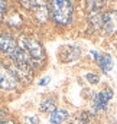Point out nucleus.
<instances>
[{
  "mask_svg": "<svg viewBox=\"0 0 117 124\" xmlns=\"http://www.w3.org/2000/svg\"><path fill=\"white\" fill-rule=\"evenodd\" d=\"M48 82H49V78H48V77H45V78H42V79L39 81V85H46Z\"/></svg>",
  "mask_w": 117,
  "mask_h": 124,
  "instance_id": "4468645a",
  "label": "nucleus"
},
{
  "mask_svg": "<svg viewBox=\"0 0 117 124\" xmlns=\"http://www.w3.org/2000/svg\"><path fill=\"white\" fill-rule=\"evenodd\" d=\"M17 42L15 40V38H12L10 35H0V51L4 52L6 55H12L16 49H17Z\"/></svg>",
  "mask_w": 117,
  "mask_h": 124,
  "instance_id": "20e7f679",
  "label": "nucleus"
},
{
  "mask_svg": "<svg viewBox=\"0 0 117 124\" xmlns=\"http://www.w3.org/2000/svg\"><path fill=\"white\" fill-rule=\"evenodd\" d=\"M39 120L36 117H26V124H38Z\"/></svg>",
  "mask_w": 117,
  "mask_h": 124,
  "instance_id": "ddd939ff",
  "label": "nucleus"
},
{
  "mask_svg": "<svg viewBox=\"0 0 117 124\" xmlns=\"http://www.w3.org/2000/svg\"><path fill=\"white\" fill-rule=\"evenodd\" d=\"M113 98V91L111 90H103V91H100V93L95 95V98H94V107H95V110H106V107H107V104L110 102V100Z\"/></svg>",
  "mask_w": 117,
  "mask_h": 124,
  "instance_id": "0eeeda50",
  "label": "nucleus"
},
{
  "mask_svg": "<svg viewBox=\"0 0 117 124\" xmlns=\"http://www.w3.org/2000/svg\"><path fill=\"white\" fill-rule=\"evenodd\" d=\"M1 116H3V113H1V111H0V117H1Z\"/></svg>",
  "mask_w": 117,
  "mask_h": 124,
  "instance_id": "dca6fc26",
  "label": "nucleus"
},
{
  "mask_svg": "<svg viewBox=\"0 0 117 124\" xmlns=\"http://www.w3.org/2000/svg\"><path fill=\"white\" fill-rule=\"evenodd\" d=\"M19 48L29 56V59L32 61V63H39L43 61L45 54H43V48L42 45L33 39V38H28V36H22L17 42Z\"/></svg>",
  "mask_w": 117,
  "mask_h": 124,
  "instance_id": "f03ea898",
  "label": "nucleus"
},
{
  "mask_svg": "<svg viewBox=\"0 0 117 124\" xmlns=\"http://www.w3.org/2000/svg\"><path fill=\"white\" fill-rule=\"evenodd\" d=\"M104 31L109 35H113L117 32V12H109L103 16V22H101Z\"/></svg>",
  "mask_w": 117,
  "mask_h": 124,
  "instance_id": "423d86ee",
  "label": "nucleus"
},
{
  "mask_svg": "<svg viewBox=\"0 0 117 124\" xmlns=\"http://www.w3.org/2000/svg\"><path fill=\"white\" fill-rule=\"evenodd\" d=\"M51 13L54 20L67 26L72 20V1L71 0H51Z\"/></svg>",
  "mask_w": 117,
  "mask_h": 124,
  "instance_id": "f257e3e1",
  "label": "nucleus"
},
{
  "mask_svg": "<svg viewBox=\"0 0 117 124\" xmlns=\"http://www.w3.org/2000/svg\"><path fill=\"white\" fill-rule=\"evenodd\" d=\"M68 117V111L64 110V108H55L52 113H51V117H49V121L52 124H61L62 121H65Z\"/></svg>",
  "mask_w": 117,
  "mask_h": 124,
  "instance_id": "6e6552de",
  "label": "nucleus"
},
{
  "mask_svg": "<svg viewBox=\"0 0 117 124\" xmlns=\"http://www.w3.org/2000/svg\"><path fill=\"white\" fill-rule=\"evenodd\" d=\"M85 78H87L91 84H97V81H98V77H97V75H94V74H87V75H85Z\"/></svg>",
  "mask_w": 117,
  "mask_h": 124,
  "instance_id": "f8f14e48",
  "label": "nucleus"
},
{
  "mask_svg": "<svg viewBox=\"0 0 117 124\" xmlns=\"http://www.w3.org/2000/svg\"><path fill=\"white\" fill-rule=\"evenodd\" d=\"M16 87H17L16 78L0 65V88H3V90H13Z\"/></svg>",
  "mask_w": 117,
  "mask_h": 124,
  "instance_id": "39448f33",
  "label": "nucleus"
},
{
  "mask_svg": "<svg viewBox=\"0 0 117 124\" xmlns=\"http://www.w3.org/2000/svg\"><path fill=\"white\" fill-rule=\"evenodd\" d=\"M106 0H87V4L90 6V9H94V10H98L101 6H103V3H104Z\"/></svg>",
  "mask_w": 117,
  "mask_h": 124,
  "instance_id": "9d476101",
  "label": "nucleus"
},
{
  "mask_svg": "<svg viewBox=\"0 0 117 124\" xmlns=\"http://www.w3.org/2000/svg\"><path fill=\"white\" fill-rule=\"evenodd\" d=\"M41 110H42V111H54V110H55V102H54V100H45V101L41 104Z\"/></svg>",
  "mask_w": 117,
  "mask_h": 124,
  "instance_id": "1a4fd4ad",
  "label": "nucleus"
},
{
  "mask_svg": "<svg viewBox=\"0 0 117 124\" xmlns=\"http://www.w3.org/2000/svg\"><path fill=\"white\" fill-rule=\"evenodd\" d=\"M0 124H15V123L10 121V120H0Z\"/></svg>",
  "mask_w": 117,
  "mask_h": 124,
  "instance_id": "2eb2a0df",
  "label": "nucleus"
},
{
  "mask_svg": "<svg viewBox=\"0 0 117 124\" xmlns=\"http://www.w3.org/2000/svg\"><path fill=\"white\" fill-rule=\"evenodd\" d=\"M22 1V4L26 7V9H32V7H35V0H20Z\"/></svg>",
  "mask_w": 117,
  "mask_h": 124,
  "instance_id": "9b49d317",
  "label": "nucleus"
},
{
  "mask_svg": "<svg viewBox=\"0 0 117 124\" xmlns=\"http://www.w3.org/2000/svg\"><path fill=\"white\" fill-rule=\"evenodd\" d=\"M91 55L94 56V59L97 61L98 66H100V69H101L104 74H109V72L113 69V65H114V63H113V59H111L110 55H107V54H98V52H95V51H92Z\"/></svg>",
  "mask_w": 117,
  "mask_h": 124,
  "instance_id": "7ed1b4c3",
  "label": "nucleus"
}]
</instances>
